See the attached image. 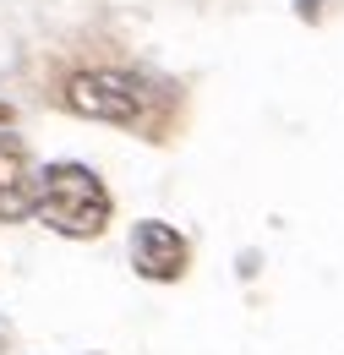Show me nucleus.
Wrapping results in <instances>:
<instances>
[{
    "instance_id": "nucleus-3",
    "label": "nucleus",
    "mask_w": 344,
    "mask_h": 355,
    "mask_svg": "<svg viewBox=\"0 0 344 355\" xmlns=\"http://www.w3.org/2000/svg\"><path fill=\"white\" fill-rule=\"evenodd\" d=\"M131 268L148 279V284H175V279H186V268H191V246H186V235L164 219H142L131 230Z\"/></svg>"
},
{
    "instance_id": "nucleus-2",
    "label": "nucleus",
    "mask_w": 344,
    "mask_h": 355,
    "mask_svg": "<svg viewBox=\"0 0 344 355\" xmlns=\"http://www.w3.org/2000/svg\"><path fill=\"white\" fill-rule=\"evenodd\" d=\"M110 214H115L110 186L98 180V170H87L77 159H55L33 180V219L66 241H98L110 230Z\"/></svg>"
},
{
    "instance_id": "nucleus-6",
    "label": "nucleus",
    "mask_w": 344,
    "mask_h": 355,
    "mask_svg": "<svg viewBox=\"0 0 344 355\" xmlns=\"http://www.w3.org/2000/svg\"><path fill=\"white\" fill-rule=\"evenodd\" d=\"M0 126H11V104L6 98H0Z\"/></svg>"
},
{
    "instance_id": "nucleus-7",
    "label": "nucleus",
    "mask_w": 344,
    "mask_h": 355,
    "mask_svg": "<svg viewBox=\"0 0 344 355\" xmlns=\"http://www.w3.org/2000/svg\"><path fill=\"white\" fill-rule=\"evenodd\" d=\"M0 355H6V328H0Z\"/></svg>"
},
{
    "instance_id": "nucleus-1",
    "label": "nucleus",
    "mask_w": 344,
    "mask_h": 355,
    "mask_svg": "<svg viewBox=\"0 0 344 355\" xmlns=\"http://www.w3.org/2000/svg\"><path fill=\"white\" fill-rule=\"evenodd\" d=\"M60 104L83 121L98 126H121V132H142V137H164L175 110V93L142 71H115V66H98L83 71L60 88Z\"/></svg>"
},
{
    "instance_id": "nucleus-5",
    "label": "nucleus",
    "mask_w": 344,
    "mask_h": 355,
    "mask_svg": "<svg viewBox=\"0 0 344 355\" xmlns=\"http://www.w3.org/2000/svg\"><path fill=\"white\" fill-rule=\"evenodd\" d=\"M295 11H301L306 22H317V17H322V0H295Z\"/></svg>"
},
{
    "instance_id": "nucleus-4",
    "label": "nucleus",
    "mask_w": 344,
    "mask_h": 355,
    "mask_svg": "<svg viewBox=\"0 0 344 355\" xmlns=\"http://www.w3.org/2000/svg\"><path fill=\"white\" fill-rule=\"evenodd\" d=\"M33 180H39V170L28 164L22 137L0 132V224L33 219Z\"/></svg>"
}]
</instances>
